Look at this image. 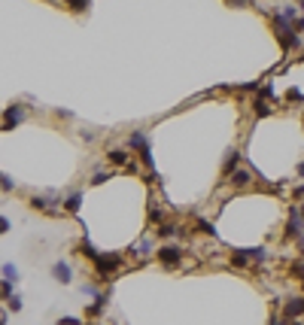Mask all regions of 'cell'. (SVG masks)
<instances>
[{
    "label": "cell",
    "instance_id": "15",
    "mask_svg": "<svg viewBox=\"0 0 304 325\" xmlns=\"http://www.w3.org/2000/svg\"><path fill=\"white\" fill-rule=\"evenodd\" d=\"M301 6H304V0H301Z\"/></svg>",
    "mask_w": 304,
    "mask_h": 325
},
{
    "label": "cell",
    "instance_id": "9",
    "mask_svg": "<svg viewBox=\"0 0 304 325\" xmlns=\"http://www.w3.org/2000/svg\"><path fill=\"white\" fill-rule=\"evenodd\" d=\"M67 3H70L76 12H80V9H88V0H67Z\"/></svg>",
    "mask_w": 304,
    "mask_h": 325
},
{
    "label": "cell",
    "instance_id": "12",
    "mask_svg": "<svg viewBox=\"0 0 304 325\" xmlns=\"http://www.w3.org/2000/svg\"><path fill=\"white\" fill-rule=\"evenodd\" d=\"M106 179H110L106 173H94V179H92V183H94V186H100V183H106Z\"/></svg>",
    "mask_w": 304,
    "mask_h": 325
},
{
    "label": "cell",
    "instance_id": "4",
    "mask_svg": "<svg viewBox=\"0 0 304 325\" xmlns=\"http://www.w3.org/2000/svg\"><path fill=\"white\" fill-rule=\"evenodd\" d=\"M110 161H112V164H128V152H125V149H112V152H110Z\"/></svg>",
    "mask_w": 304,
    "mask_h": 325
},
{
    "label": "cell",
    "instance_id": "13",
    "mask_svg": "<svg viewBox=\"0 0 304 325\" xmlns=\"http://www.w3.org/2000/svg\"><path fill=\"white\" fill-rule=\"evenodd\" d=\"M6 228H10V219H6V216H0V234H6Z\"/></svg>",
    "mask_w": 304,
    "mask_h": 325
},
{
    "label": "cell",
    "instance_id": "1",
    "mask_svg": "<svg viewBox=\"0 0 304 325\" xmlns=\"http://www.w3.org/2000/svg\"><path fill=\"white\" fill-rule=\"evenodd\" d=\"M158 259H162L168 268H174V265L182 262V256H180V249H176V246H162V249H158Z\"/></svg>",
    "mask_w": 304,
    "mask_h": 325
},
{
    "label": "cell",
    "instance_id": "2",
    "mask_svg": "<svg viewBox=\"0 0 304 325\" xmlns=\"http://www.w3.org/2000/svg\"><path fill=\"white\" fill-rule=\"evenodd\" d=\"M18 122H22V106H18V103H12L10 110L4 113V131H10V128H12V125H18Z\"/></svg>",
    "mask_w": 304,
    "mask_h": 325
},
{
    "label": "cell",
    "instance_id": "11",
    "mask_svg": "<svg viewBox=\"0 0 304 325\" xmlns=\"http://www.w3.org/2000/svg\"><path fill=\"white\" fill-rule=\"evenodd\" d=\"M0 189H16V183H12L10 176H4V179H0Z\"/></svg>",
    "mask_w": 304,
    "mask_h": 325
},
{
    "label": "cell",
    "instance_id": "7",
    "mask_svg": "<svg viewBox=\"0 0 304 325\" xmlns=\"http://www.w3.org/2000/svg\"><path fill=\"white\" fill-rule=\"evenodd\" d=\"M80 201H82L80 195H70L67 204H64V210H67V213H76V210H80Z\"/></svg>",
    "mask_w": 304,
    "mask_h": 325
},
{
    "label": "cell",
    "instance_id": "5",
    "mask_svg": "<svg viewBox=\"0 0 304 325\" xmlns=\"http://www.w3.org/2000/svg\"><path fill=\"white\" fill-rule=\"evenodd\" d=\"M4 280H6V283H18V271H16V265H4Z\"/></svg>",
    "mask_w": 304,
    "mask_h": 325
},
{
    "label": "cell",
    "instance_id": "10",
    "mask_svg": "<svg viewBox=\"0 0 304 325\" xmlns=\"http://www.w3.org/2000/svg\"><path fill=\"white\" fill-rule=\"evenodd\" d=\"M6 307H10L12 313H18V310H22V298H10V301H6Z\"/></svg>",
    "mask_w": 304,
    "mask_h": 325
},
{
    "label": "cell",
    "instance_id": "8",
    "mask_svg": "<svg viewBox=\"0 0 304 325\" xmlns=\"http://www.w3.org/2000/svg\"><path fill=\"white\" fill-rule=\"evenodd\" d=\"M232 183H234V186H246V183H250V173H246V170H238V173L232 176Z\"/></svg>",
    "mask_w": 304,
    "mask_h": 325
},
{
    "label": "cell",
    "instance_id": "3",
    "mask_svg": "<svg viewBox=\"0 0 304 325\" xmlns=\"http://www.w3.org/2000/svg\"><path fill=\"white\" fill-rule=\"evenodd\" d=\"M52 277H55L58 283H70V265H67V262H55V265H52Z\"/></svg>",
    "mask_w": 304,
    "mask_h": 325
},
{
    "label": "cell",
    "instance_id": "14",
    "mask_svg": "<svg viewBox=\"0 0 304 325\" xmlns=\"http://www.w3.org/2000/svg\"><path fill=\"white\" fill-rule=\"evenodd\" d=\"M0 325H6V316H4V313H0Z\"/></svg>",
    "mask_w": 304,
    "mask_h": 325
},
{
    "label": "cell",
    "instance_id": "6",
    "mask_svg": "<svg viewBox=\"0 0 304 325\" xmlns=\"http://www.w3.org/2000/svg\"><path fill=\"white\" fill-rule=\"evenodd\" d=\"M286 313H289V316H298V313H304V301H301V298H295L292 304H286Z\"/></svg>",
    "mask_w": 304,
    "mask_h": 325
}]
</instances>
